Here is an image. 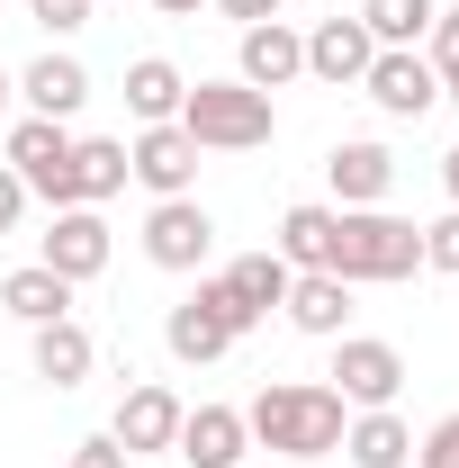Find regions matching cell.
Listing matches in <instances>:
<instances>
[{"instance_id":"obj_1","label":"cell","mask_w":459,"mask_h":468,"mask_svg":"<svg viewBox=\"0 0 459 468\" xmlns=\"http://www.w3.org/2000/svg\"><path fill=\"white\" fill-rule=\"evenodd\" d=\"M243 432H252L262 451H280V460H325V451H343L351 406L334 388H315V378H271V388L243 406Z\"/></svg>"},{"instance_id":"obj_2","label":"cell","mask_w":459,"mask_h":468,"mask_svg":"<svg viewBox=\"0 0 459 468\" xmlns=\"http://www.w3.org/2000/svg\"><path fill=\"white\" fill-rule=\"evenodd\" d=\"M325 271L351 280V289L414 280V271H423V226H405L388 207H334V252H325Z\"/></svg>"},{"instance_id":"obj_3","label":"cell","mask_w":459,"mask_h":468,"mask_svg":"<svg viewBox=\"0 0 459 468\" xmlns=\"http://www.w3.org/2000/svg\"><path fill=\"white\" fill-rule=\"evenodd\" d=\"M180 135H189L198 154H262V144L280 135V109H271V90H252V81H189Z\"/></svg>"},{"instance_id":"obj_4","label":"cell","mask_w":459,"mask_h":468,"mask_svg":"<svg viewBox=\"0 0 459 468\" xmlns=\"http://www.w3.org/2000/svg\"><path fill=\"white\" fill-rule=\"evenodd\" d=\"M243 334H252V315H243V306L226 297V280H198V289L172 306V324H163L172 360H198V369H208V360H226Z\"/></svg>"},{"instance_id":"obj_5","label":"cell","mask_w":459,"mask_h":468,"mask_svg":"<svg viewBox=\"0 0 459 468\" xmlns=\"http://www.w3.org/2000/svg\"><path fill=\"white\" fill-rule=\"evenodd\" d=\"M9 172L27 180V198H46V207H81V172H72L63 117H18L9 126Z\"/></svg>"},{"instance_id":"obj_6","label":"cell","mask_w":459,"mask_h":468,"mask_svg":"<svg viewBox=\"0 0 459 468\" xmlns=\"http://www.w3.org/2000/svg\"><path fill=\"white\" fill-rule=\"evenodd\" d=\"M397 388H405V351L397 343H379V334H334V397H343L351 414L397 406Z\"/></svg>"},{"instance_id":"obj_7","label":"cell","mask_w":459,"mask_h":468,"mask_svg":"<svg viewBox=\"0 0 459 468\" xmlns=\"http://www.w3.org/2000/svg\"><path fill=\"white\" fill-rule=\"evenodd\" d=\"M217 252V217L198 207V198H154V217H144V261L154 271H198Z\"/></svg>"},{"instance_id":"obj_8","label":"cell","mask_w":459,"mask_h":468,"mask_svg":"<svg viewBox=\"0 0 459 468\" xmlns=\"http://www.w3.org/2000/svg\"><path fill=\"white\" fill-rule=\"evenodd\" d=\"M180 414H189V406H180V397L163 388V378H135V388L117 397L109 441L126 451V460H144V451H172V441H180Z\"/></svg>"},{"instance_id":"obj_9","label":"cell","mask_w":459,"mask_h":468,"mask_svg":"<svg viewBox=\"0 0 459 468\" xmlns=\"http://www.w3.org/2000/svg\"><path fill=\"white\" fill-rule=\"evenodd\" d=\"M360 90H369L388 117H423L432 100H442V72L414 55V46H379V55H369V72H360Z\"/></svg>"},{"instance_id":"obj_10","label":"cell","mask_w":459,"mask_h":468,"mask_svg":"<svg viewBox=\"0 0 459 468\" xmlns=\"http://www.w3.org/2000/svg\"><path fill=\"white\" fill-rule=\"evenodd\" d=\"M55 280H100L109 271V226H100V207H55V226H46V252H37Z\"/></svg>"},{"instance_id":"obj_11","label":"cell","mask_w":459,"mask_h":468,"mask_svg":"<svg viewBox=\"0 0 459 468\" xmlns=\"http://www.w3.org/2000/svg\"><path fill=\"white\" fill-rule=\"evenodd\" d=\"M126 172L144 180L154 198H189V180H198V144L180 135V117H172V126H144V135L126 144Z\"/></svg>"},{"instance_id":"obj_12","label":"cell","mask_w":459,"mask_h":468,"mask_svg":"<svg viewBox=\"0 0 459 468\" xmlns=\"http://www.w3.org/2000/svg\"><path fill=\"white\" fill-rule=\"evenodd\" d=\"M297 72H306V37H297L288 18H262V27H243L234 81H252V90H288Z\"/></svg>"},{"instance_id":"obj_13","label":"cell","mask_w":459,"mask_h":468,"mask_svg":"<svg viewBox=\"0 0 459 468\" xmlns=\"http://www.w3.org/2000/svg\"><path fill=\"white\" fill-rule=\"evenodd\" d=\"M325 180H334V198H343V207H379V198L397 189V154H388V144H369V135H351V144L325 154Z\"/></svg>"},{"instance_id":"obj_14","label":"cell","mask_w":459,"mask_h":468,"mask_svg":"<svg viewBox=\"0 0 459 468\" xmlns=\"http://www.w3.org/2000/svg\"><path fill=\"white\" fill-rule=\"evenodd\" d=\"M243 441H252V432H243V406H189L172 451L189 468H243Z\"/></svg>"},{"instance_id":"obj_15","label":"cell","mask_w":459,"mask_h":468,"mask_svg":"<svg viewBox=\"0 0 459 468\" xmlns=\"http://www.w3.org/2000/svg\"><path fill=\"white\" fill-rule=\"evenodd\" d=\"M280 306H288V324H297V334H315V343H334V334L351 324V280H334V271H297Z\"/></svg>"},{"instance_id":"obj_16","label":"cell","mask_w":459,"mask_h":468,"mask_svg":"<svg viewBox=\"0 0 459 468\" xmlns=\"http://www.w3.org/2000/svg\"><path fill=\"white\" fill-rule=\"evenodd\" d=\"M369 55H379V37H369V27H360V18H325V27H315V37H306V72H315V81H334V90H360V72H369Z\"/></svg>"},{"instance_id":"obj_17","label":"cell","mask_w":459,"mask_h":468,"mask_svg":"<svg viewBox=\"0 0 459 468\" xmlns=\"http://www.w3.org/2000/svg\"><path fill=\"white\" fill-rule=\"evenodd\" d=\"M180 100H189V81H180L172 55H135L126 63V109H135V126H172Z\"/></svg>"},{"instance_id":"obj_18","label":"cell","mask_w":459,"mask_h":468,"mask_svg":"<svg viewBox=\"0 0 459 468\" xmlns=\"http://www.w3.org/2000/svg\"><path fill=\"white\" fill-rule=\"evenodd\" d=\"M27 334H37V351H27V360H37V378H46V388H81V378H91L100 343H91L72 315H55V324H27Z\"/></svg>"},{"instance_id":"obj_19","label":"cell","mask_w":459,"mask_h":468,"mask_svg":"<svg viewBox=\"0 0 459 468\" xmlns=\"http://www.w3.org/2000/svg\"><path fill=\"white\" fill-rule=\"evenodd\" d=\"M18 90H27V109H37V117H81L91 72H81V55H37L27 72H18Z\"/></svg>"},{"instance_id":"obj_20","label":"cell","mask_w":459,"mask_h":468,"mask_svg":"<svg viewBox=\"0 0 459 468\" xmlns=\"http://www.w3.org/2000/svg\"><path fill=\"white\" fill-rule=\"evenodd\" d=\"M343 451H351V468H405L414 460V432H405L397 406H369V414H351Z\"/></svg>"},{"instance_id":"obj_21","label":"cell","mask_w":459,"mask_h":468,"mask_svg":"<svg viewBox=\"0 0 459 468\" xmlns=\"http://www.w3.org/2000/svg\"><path fill=\"white\" fill-rule=\"evenodd\" d=\"M217 280H226V297L252 315V324H262V315L288 297V280H297V271H288L280 252H243V261H226V271H217Z\"/></svg>"},{"instance_id":"obj_22","label":"cell","mask_w":459,"mask_h":468,"mask_svg":"<svg viewBox=\"0 0 459 468\" xmlns=\"http://www.w3.org/2000/svg\"><path fill=\"white\" fill-rule=\"evenodd\" d=\"M0 306H9L18 324H55V315H72V280H55L46 261H27V271L0 280Z\"/></svg>"},{"instance_id":"obj_23","label":"cell","mask_w":459,"mask_h":468,"mask_svg":"<svg viewBox=\"0 0 459 468\" xmlns=\"http://www.w3.org/2000/svg\"><path fill=\"white\" fill-rule=\"evenodd\" d=\"M271 252H280L288 271H325V252H334V207H315V198H306V207H288Z\"/></svg>"},{"instance_id":"obj_24","label":"cell","mask_w":459,"mask_h":468,"mask_svg":"<svg viewBox=\"0 0 459 468\" xmlns=\"http://www.w3.org/2000/svg\"><path fill=\"white\" fill-rule=\"evenodd\" d=\"M72 172H81V207H100V198H117L126 189V135H91V144H72Z\"/></svg>"},{"instance_id":"obj_25","label":"cell","mask_w":459,"mask_h":468,"mask_svg":"<svg viewBox=\"0 0 459 468\" xmlns=\"http://www.w3.org/2000/svg\"><path fill=\"white\" fill-rule=\"evenodd\" d=\"M379 46H414V37H432V18H442V0H360L351 9Z\"/></svg>"},{"instance_id":"obj_26","label":"cell","mask_w":459,"mask_h":468,"mask_svg":"<svg viewBox=\"0 0 459 468\" xmlns=\"http://www.w3.org/2000/svg\"><path fill=\"white\" fill-rule=\"evenodd\" d=\"M423 271H451V280H459V207L423 226Z\"/></svg>"},{"instance_id":"obj_27","label":"cell","mask_w":459,"mask_h":468,"mask_svg":"<svg viewBox=\"0 0 459 468\" xmlns=\"http://www.w3.org/2000/svg\"><path fill=\"white\" fill-rule=\"evenodd\" d=\"M414 468H459V414H442V423L414 441Z\"/></svg>"},{"instance_id":"obj_28","label":"cell","mask_w":459,"mask_h":468,"mask_svg":"<svg viewBox=\"0 0 459 468\" xmlns=\"http://www.w3.org/2000/svg\"><path fill=\"white\" fill-rule=\"evenodd\" d=\"M27 18L46 37H72V27H91V0H27Z\"/></svg>"},{"instance_id":"obj_29","label":"cell","mask_w":459,"mask_h":468,"mask_svg":"<svg viewBox=\"0 0 459 468\" xmlns=\"http://www.w3.org/2000/svg\"><path fill=\"white\" fill-rule=\"evenodd\" d=\"M423 63H432L442 81L459 72V9H442V18H432V55H423Z\"/></svg>"},{"instance_id":"obj_30","label":"cell","mask_w":459,"mask_h":468,"mask_svg":"<svg viewBox=\"0 0 459 468\" xmlns=\"http://www.w3.org/2000/svg\"><path fill=\"white\" fill-rule=\"evenodd\" d=\"M18 217H27V180L0 163V234H18Z\"/></svg>"},{"instance_id":"obj_31","label":"cell","mask_w":459,"mask_h":468,"mask_svg":"<svg viewBox=\"0 0 459 468\" xmlns=\"http://www.w3.org/2000/svg\"><path fill=\"white\" fill-rule=\"evenodd\" d=\"M72 468H126V451H117L109 432H91V441H72Z\"/></svg>"},{"instance_id":"obj_32","label":"cell","mask_w":459,"mask_h":468,"mask_svg":"<svg viewBox=\"0 0 459 468\" xmlns=\"http://www.w3.org/2000/svg\"><path fill=\"white\" fill-rule=\"evenodd\" d=\"M226 18H243V27H262V18H280V0H217Z\"/></svg>"},{"instance_id":"obj_33","label":"cell","mask_w":459,"mask_h":468,"mask_svg":"<svg viewBox=\"0 0 459 468\" xmlns=\"http://www.w3.org/2000/svg\"><path fill=\"white\" fill-rule=\"evenodd\" d=\"M442 189H451V207H459V144L442 154Z\"/></svg>"},{"instance_id":"obj_34","label":"cell","mask_w":459,"mask_h":468,"mask_svg":"<svg viewBox=\"0 0 459 468\" xmlns=\"http://www.w3.org/2000/svg\"><path fill=\"white\" fill-rule=\"evenodd\" d=\"M154 9H172V18H189V9H198V0H154Z\"/></svg>"},{"instance_id":"obj_35","label":"cell","mask_w":459,"mask_h":468,"mask_svg":"<svg viewBox=\"0 0 459 468\" xmlns=\"http://www.w3.org/2000/svg\"><path fill=\"white\" fill-rule=\"evenodd\" d=\"M442 100H451V109H459V72H451V81H442Z\"/></svg>"},{"instance_id":"obj_36","label":"cell","mask_w":459,"mask_h":468,"mask_svg":"<svg viewBox=\"0 0 459 468\" xmlns=\"http://www.w3.org/2000/svg\"><path fill=\"white\" fill-rule=\"evenodd\" d=\"M0 109H9V63H0Z\"/></svg>"}]
</instances>
